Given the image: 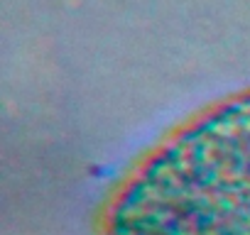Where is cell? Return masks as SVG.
Wrapping results in <instances>:
<instances>
[{
  "mask_svg": "<svg viewBox=\"0 0 250 235\" xmlns=\"http://www.w3.org/2000/svg\"><path fill=\"white\" fill-rule=\"evenodd\" d=\"M98 235H250V88L162 135L118 184Z\"/></svg>",
  "mask_w": 250,
  "mask_h": 235,
  "instance_id": "obj_1",
  "label": "cell"
}]
</instances>
